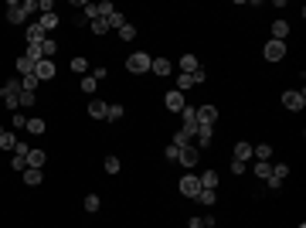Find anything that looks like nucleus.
Returning <instances> with one entry per match:
<instances>
[{"label":"nucleus","mask_w":306,"mask_h":228,"mask_svg":"<svg viewBox=\"0 0 306 228\" xmlns=\"http://www.w3.org/2000/svg\"><path fill=\"white\" fill-rule=\"evenodd\" d=\"M262 55H266L269 65L283 61V58H286V41H272V38H269V41H266V48H262Z\"/></svg>","instance_id":"f257e3e1"},{"label":"nucleus","mask_w":306,"mask_h":228,"mask_svg":"<svg viewBox=\"0 0 306 228\" xmlns=\"http://www.w3.org/2000/svg\"><path fill=\"white\" fill-rule=\"evenodd\" d=\"M283 106H286L289 113H303L306 92H300V89H289V92H283Z\"/></svg>","instance_id":"f03ea898"},{"label":"nucleus","mask_w":306,"mask_h":228,"mask_svg":"<svg viewBox=\"0 0 306 228\" xmlns=\"http://www.w3.org/2000/svg\"><path fill=\"white\" fill-rule=\"evenodd\" d=\"M126 68H130L133 75L150 72V55H147V51H136V55H130V58H126Z\"/></svg>","instance_id":"7ed1b4c3"},{"label":"nucleus","mask_w":306,"mask_h":228,"mask_svg":"<svg viewBox=\"0 0 306 228\" xmlns=\"http://www.w3.org/2000/svg\"><path fill=\"white\" fill-rule=\"evenodd\" d=\"M177 188H180V194H184V198H191V201H194V198L201 194V181H197V174H184Z\"/></svg>","instance_id":"20e7f679"},{"label":"nucleus","mask_w":306,"mask_h":228,"mask_svg":"<svg viewBox=\"0 0 306 228\" xmlns=\"http://www.w3.org/2000/svg\"><path fill=\"white\" fill-rule=\"evenodd\" d=\"M177 160H180V164H184V167L191 171V167H197V160H201V150L187 143V147H180V153H177Z\"/></svg>","instance_id":"39448f33"},{"label":"nucleus","mask_w":306,"mask_h":228,"mask_svg":"<svg viewBox=\"0 0 306 228\" xmlns=\"http://www.w3.org/2000/svg\"><path fill=\"white\" fill-rule=\"evenodd\" d=\"M163 106H167L170 113H180V109L187 106V99H184V92H177V89H170V92L163 95Z\"/></svg>","instance_id":"423d86ee"},{"label":"nucleus","mask_w":306,"mask_h":228,"mask_svg":"<svg viewBox=\"0 0 306 228\" xmlns=\"http://www.w3.org/2000/svg\"><path fill=\"white\" fill-rule=\"evenodd\" d=\"M34 75H38V82H51V78H55V61L41 58L38 65H34Z\"/></svg>","instance_id":"0eeeda50"},{"label":"nucleus","mask_w":306,"mask_h":228,"mask_svg":"<svg viewBox=\"0 0 306 228\" xmlns=\"http://www.w3.org/2000/svg\"><path fill=\"white\" fill-rule=\"evenodd\" d=\"M27 14H24V7H20V0H10L7 3V24H24Z\"/></svg>","instance_id":"6e6552de"},{"label":"nucleus","mask_w":306,"mask_h":228,"mask_svg":"<svg viewBox=\"0 0 306 228\" xmlns=\"http://www.w3.org/2000/svg\"><path fill=\"white\" fill-rule=\"evenodd\" d=\"M197 123L214 126V123H218V106H197Z\"/></svg>","instance_id":"1a4fd4ad"},{"label":"nucleus","mask_w":306,"mask_h":228,"mask_svg":"<svg viewBox=\"0 0 306 228\" xmlns=\"http://www.w3.org/2000/svg\"><path fill=\"white\" fill-rule=\"evenodd\" d=\"M194 140H197V150H201V147H211V140H214V126L197 123V133H194Z\"/></svg>","instance_id":"9d476101"},{"label":"nucleus","mask_w":306,"mask_h":228,"mask_svg":"<svg viewBox=\"0 0 306 228\" xmlns=\"http://www.w3.org/2000/svg\"><path fill=\"white\" fill-rule=\"evenodd\" d=\"M150 72H153V75H160V78H167L173 72V65L167 61V58H150Z\"/></svg>","instance_id":"9b49d317"},{"label":"nucleus","mask_w":306,"mask_h":228,"mask_svg":"<svg viewBox=\"0 0 306 228\" xmlns=\"http://www.w3.org/2000/svg\"><path fill=\"white\" fill-rule=\"evenodd\" d=\"M177 65H180V72H184V75H191V72H197V68H201V61H197L191 51H187V55H180V61H177Z\"/></svg>","instance_id":"f8f14e48"},{"label":"nucleus","mask_w":306,"mask_h":228,"mask_svg":"<svg viewBox=\"0 0 306 228\" xmlns=\"http://www.w3.org/2000/svg\"><path fill=\"white\" fill-rule=\"evenodd\" d=\"M44 41V27H41L38 20H31L27 24V44H41Z\"/></svg>","instance_id":"ddd939ff"},{"label":"nucleus","mask_w":306,"mask_h":228,"mask_svg":"<svg viewBox=\"0 0 306 228\" xmlns=\"http://www.w3.org/2000/svg\"><path fill=\"white\" fill-rule=\"evenodd\" d=\"M231 160H242V164H249V160H252V143H235Z\"/></svg>","instance_id":"4468645a"},{"label":"nucleus","mask_w":306,"mask_h":228,"mask_svg":"<svg viewBox=\"0 0 306 228\" xmlns=\"http://www.w3.org/2000/svg\"><path fill=\"white\" fill-rule=\"evenodd\" d=\"M44 160H48V153L41 150V147H31V153H27V167H44Z\"/></svg>","instance_id":"2eb2a0df"},{"label":"nucleus","mask_w":306,"mask_h":228,"mask_svg":"<svg viewBox=\"0 0 306 228\" xmlns=\"http://www.w3.org/2000/svg\"><path fill=\"white\" fill-rule=\"evenodd\" d=\"M41 55L48 58V61H55V55H58V41H55V38H44V41H41Z\"/></svg>","instance_id":"dca6fc26"},{"label":"nucleus","mask_w":306,"mask_h":228,"mask_svg":"<svg viewBox=\"0 0 306 228\" xmlns=\"http://www.w3.org/2000/svg\"><path fill=\"white\" fill-rule=\"evenodd\" d=\"M252 157H255V160H272V143H259V147H252Z\"/></svg>","instance_id":"f3484780"},{"label":"nucleus","mask_w":306,"mask_h":228,"mask_svg":"<svg viewBox=\"0 0 306 228\" xmlns=\"http://www.w3.org/2000/svg\"><path fill=\"white\" fill-rule=\"evenodd\" d=\"M38 75H34V72H31V75H20V92H38Z\"/></svg>","instance_id":"a211bd4d"},{"label":"nucleus","mask_w":306,"mask_h":228,"mask_svg":"<svg viewBox=\"0 0 306 228\" xmlns=\"http://www.w3.org/2000/svg\"><path fill=\"white\" fill-rule=\"evenodd\" d=\"M89 116H92V119H106V102H102V99H92V102H89Z\"/></svg>","instance_id":"6ab92c4d"},{"label":"nucleus","mask_w":306,"mask_h":228,"mask_svg":"<svg viewBox=\"0 0 306 228\" xmlns=\"http://www.w3.org/2000/svg\"><path fill=\"white\" fill-rule=\"evenodd\" d=\"M123 113H126V109H123L119 102H106V119H109V123H116V119H123Z\"/></svg>","instance_id":"aec40b11"},{"label":"nucleus","mask_w":306,"mask_h":228,"mask_svg":"<svg viewBox=\"0 0 306 228\" xmlns=\"http://www.w3.org/2000/svg\"><path fill=\"white\" fill-rule=\"evenodd\" d=\"M14 143H17V136L10 133V130H3V126H0V150H14Z\"/></svg>","instance_id":"412c9836"},{"label":"nucleus","mask_w":306,"mask_h":228,"mask_svg":"<svg viewBox=\"0 0 306 228\" xmlns=\"http://www.w3.org/2000/svg\"><path fill=\"white\" fill-rule=\"evenodd\" d=\"M197 181H201V188H208V191H218V171H208V174H201Z\"/></svg>","instance_id":"4be33fe9"},{"label":"nucleus","mask_w":306,"mask_h":228,"mask_svg":"<svg viewBox=\"0 0 306 228\" xmlns=\"http://www.w3.org/2000/svg\"><path fill=\"white\" fill-rule=\"evenodd\" d=\"M286 34H289V24L286 20H276L272 24V41H286Z\"/></svg>","instance_id":"5701e85b"},{"label":"nucleus","mask_w":306,"mask_h":228,"mask_svg":"<svg viewBox=\"0 0 306 228\" xmlns=\"http://www.w3.org/2000/svg\"><path fill=\"white\" fill-rule=\"evenodd\" d=\"M106 24H109V27H116V31H119V27H123V24H130V20H126V14H123V10H113V14L106 17Z\"/></svg>","instance_id":"b1692460"},{"label":"nucleus","mask_w":306,"mask_h":228,"mask_svg":"<svg viewBox=\"0 0 306 228\" xmlns=\"http://www.w3.org/2000/svg\"><path fill=\"white\" fill-rule=\"evenodd\" d=\"M194 201H201V205H218V191H208V188H201V194H197Z\"/></svg>","instance_id":"393cba45"},{"label":"nucleus","mask_w":306,"mask_h":228,"mask_svg":"<svg viewBox=\"0 0 306 228\" xmlns=\"http://www.w3.org/2000/svg\"><path fill=\"white\" fill-rule=\"evenodd\" d=\"M41 177H44V174H41L38 167H27V171H24V184H31V188H34V184H41Z\"/></svg>","instance_id":"a878e982"},{"label":"nucleus","mask_w":306,"mask_h":228,"mask_svg":"<svg viewBox=\"0 0 306 228\" xmlns=\"http://www.w3.org/2000/svg\"><path fill=\"white\" fill-rule=\"evenodd\" d=\"M82 208H85V211H99V208H102V198H99V194H85Z\"/></svg>","instance_id":"bb28decb"},{"label":"nucleus","mask_w":306,"mask_h":228,"mask_svg":"<svg viewBox=\"0 0 306 228\" xmlns=\"http://www.w3.org/2000/svg\"><path fill=\"white\" fill-rule=\"evenodd\" d=\"M38 24L44 27V34H48V31H55V27H58V14H41Z\"/></svg>","instance_id":"cd10ccee"},{"label":"nucleus","mask_w":306,"mask_h":228,"mask_svg":"<svg viewBox=\"0 0 306 228\" xmlns=\"http://www.w3.org/2000/svg\"><path fill=\"white\" fill-rule=\"evenodd\" d=\"M14 68H17L20 75H31V72H34V61H27V58L20 55V58H17V61H14Z\"/></svg>","instance_id":"c85d7f7f"},{"label":"nucleus","mask_w":306,"mask_h":228,"mask_svg":"<svg viewBox=\"0 0 306 228\" xmlns=\"http://www.w3.org/2000/svg\"><path fill=\"white\" fill-rule=\"evenodd\" d=\"M24 58H27V61H34V65H38L41 58H44V55H41V44H27V51H24Z\"/></svg>","instance_id":"c756f323"},{"label":"nucleus","mask_w":306,"mask_h":228,"mask_svg":"<svg viewBox=\"0 0 306 228\" xmlns=\"http://www.w3.org/2000/svg\"><path fill=\"white\" fill-rule=\"evenodd\" d=\"M89 68H92V65H89L85 58H72V72H75V75H85Z\"/></svg>","instance_id":"7c9ffc66"},{"label":"nucleus","mask_w":306,"mask_h":228,"mask_svg":"<svg viewBox=\"0 0 306 228\" xmlns=\"http://www.w3.org/2000/svg\"><path fill=\"white\" fill-rule=\"evenodd\" d=\"M44 130H48V126H44V119H27V133L41 136V133H44Z\"/></svg>","instance_id":"2f4dec72"},{"label":"nucleus","mask_w":306,"mask_h":228,"mask_svg":"<svg viewBox=\"0 0 306 228\" xmlns=\"http://www.w3.org/2000/svg\"><path fill=\"white\" fill-rule=\"evenodd\" d=\"M102 167H106V174H119V171H123L119 157H106V164H102Z\"/></svg>","instance_id":"473e14b6"},{"label":"nucleus","mask_w":306,"mask_h":228,"mask_svg":"<svg viewBox=\"0 0 306 228\" xmlns=\"http://www.w3.org/2000/svg\"><path fill=\"white\" fill-rule=\"evenodd\" d=\"M252 174H255V177H262V181H269V174H272V167H269L266 160H259V164H255V171H252Z\"/></svg>","instance_id":"72a5a7b5"},{"label":"nucleus","mask_w":306,"mask_h":228,"mask_svg":"<svg viewBox=\"0 0 306 228\" xmlns=\"http://www.w3.org/2000/svg\"><path fill=\"white\" fill-rule=\"evenodd\" d=\"M92 27V34H109V24H106V17H99V20H92L89 24Z\"/></svg>","instance_id":"f704fd0d"},{"label":"nucleus","mask_w":306,"mask_h":228,"mask_svg":"<svg viewBox=\"0 0 306 228\" xmlns=\"http://www.w3.org/2000/svg\"><path fill=\"white\" fill-rule=\"evenodd\" d=\"M136 38V27L133 24H123V27H119V41H133Z\"/></svg>","instance_id":"c9c22d12"},{"label":"nucleus","mask_w":306,"mask_h":228,"mask_svg":"<svg viewBox=\"0 0 306 228\" xmlns=\"http://www.w3.org/2000/svg\"><path fill=\"white\" fill-rule=\"evenodd\" d=\"M272 177H276V181H286L289 177V164H276V167H272Z\"/></svg>","instance_id":"e433bc0d"},{"label":"nucleus","mask_w":306,"mask_h":228,"mask_svg":"<svg viewBox=\"0 0 306 228\" xmlns=\"http://www.w3.org/2000/svg\"><path fill=\"white\" fill-rule=\"evenodd\" d=\"M191 85H194V82H191V75H184V72L177 75V92H187Z\"/></svg>","instance_id":"4c0bfd02"},{"label":"nucleus","mask_w":306,"mask_h":228,"mask_svg":"<svg viewBox=\"0 0 306 228\" xmlns=\"http://www.w3.org/2000/svg\"><path fill=\"white\" fill-rule=\"evenodd\" d=\"M10 126H14V130H24V126H27V116H24V113H14V116H10Z\"/></svg>","instance_id":"58836bf2"},{"label":"nucleus","mask_w":306,"mask_h":228,"mask_svg":"<svg viewBox=\"0 0 306 228\" xmlns=\"http://www.w3.org/2000/svg\"><path fill=\"white\" fill-rule=\"evenodd\" d=\"M180 119H184V123L197 119V106H184V109H180Z\"/></svg>","instance_id":"ea45409f"},{"label":"nucleus","mask_w":306,"mask_h":228,"mask_svg":"<svg viewBox=\"0 0 306 228\" xmlns=\"http://www.w3.org/2000/svg\"><path fill=\"white\" fill-rule=\"evenodd\" d=\"M96 85H99V82L92 75H82V92H96Z\"/></svg>","instance_id":"a19ab883"},{"label":"nucleus","mask_w":306,"mask_h":228,"mask_svg":"<svg viewBox=\"0 0 306 228\" xmlns=\"http://www.w3.org/2000/svg\"><path fill=\"white\" fill-rule=\"evenodd\" d=\"M187 143H191V136L184 133V130H177V133H173V147H187Z\"/></svg>","instance_id":"79ce46f5"},{"label":"nucleus","mask_w":306,"mask_h":228,"mask_svg":"<svg viewBox=\"0 0 306 228\" xmlns=\"http://www.w3.org/2000/svg\"><path fill=\"white\" fill-rule=\"evenodd\" d=\"M10 167H14V171H27V160H24L20 153H14V157H10Z\"/></svg>","instance_id":"37998d69"},{"label":"nucleus","mask_w":306,"mask_h":228,"mask_svg":"<svg viewBox=\"0 0 306 228\" xmlns=\"http://www.w3.org/2000/svg\"><path fill=\"white\" fill-rule=\"evenodd\" d=\"M191 82H194V85H204V82H208V72H204V68L191 72Z\"/></svg>","instance_id":"c03bdc74"},{"label":"nucleus","mask_w":306,"mask_h":228,"mask_svg":"<svg viewBox=\"0 0 306 228\" xmlns=\"http://www.w3.org/2000/svg\"><path fill=\"white\" fill-rule=\"evenodd\" d=\"M177 153H180V147H163V160H177Z\"/></svg>","instance_id":"a18cd8bd"},{"label":"nucleus","mask_w":306,"mask_h":228,"mask_svg":"<svg viewBox=\"0 0 306 228\" xmlns=\"http://www.w3.org/2000/svg\"><path fill=\"white\" fill-rule=\"evenodd\" d=\"M38 14H55V3H51V0H41V3H38Z\"/></svg>","instance_id":"49530a36"},{"label":"nucleus","mask_w":306,"mask_h":228,"mask_svg":"<svg viewBox=\"0 0 306 228\" xmlns=\"http://www.w3.org/2000/svg\"><path fill=\"white\" fill-rule=\"evenodd\" d=\"M20 7H24V14H38V3H34V0H20Z\"/></svg>","instance_id":"de8ad7c7"},{"label":"nucleus","mask_w":306,"mask_h":228,"mask_svg":"<svg viewBox=\"0 0 306 228\" xmlns=\"http://www.w3.org/2000/svg\"><path fill=\"white\" fill-rule=\"evenodd\" d=\"M20 106L31 109V106H34V92H20Z\"/></svg>","instance_id":"09e8293b"},{"label":"nucleus","mask_w":306,"mask_h":228,"mask_svg":"<svg viewBox=\"0 0 306 228\" xmlns=\"http://www.w3.org/2000/svg\"><path fill=\"white\" fill-rule=\"evenodd\" d=\"M109 75V72H106V68H102V65H96V68H92V78H96V82H102V78Z\"/></svg>","instance_id":"8fccbe9b"},{"label":"nucleus","mask_w":306,"mask_h":228,"mask_svg":"<svg viewBox=\"0 0 306 228\" xmlns=\"http://www.w3.org/2000/svg\"><path fill=\"white\" fill-rule=\"evenodd\" d=\"M231 174H249V171H245V164H242V160H231Z\"/></svg>","instance_id":"3c124183"},{"label":"nucleus","mask_w":306,"mask_h":228,"mask_svg":"<svg viewBox=\"0 0 306 228\" xmlns=\"http://www.w3.org/2000/svg\"><path fill=\"white\" fill-rule=\"evenodd\" d=\"M300 228H306V225H300Z\"/></svg>","instance_id":"603ef678"}]
</instances>
